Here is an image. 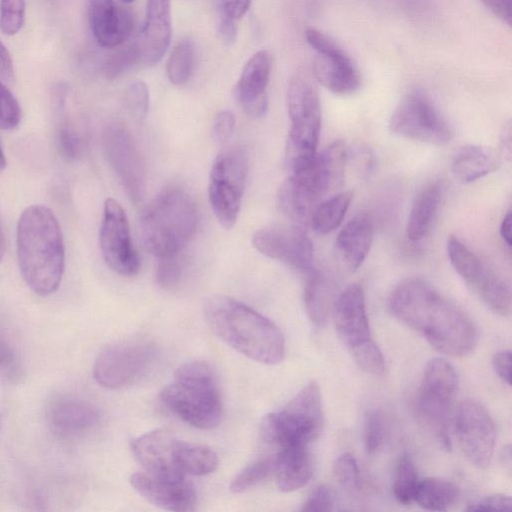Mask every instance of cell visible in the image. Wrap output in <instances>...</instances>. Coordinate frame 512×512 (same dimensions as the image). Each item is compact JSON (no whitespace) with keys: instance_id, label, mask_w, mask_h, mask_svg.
Here are the masks:
<instances>
[{"instance_id":"obj_38","label":"cell","mask_w":512,"mask_h":512,"mask_svg":"<svg viewBox=\"0 0 512 512\" xmlns=\"http://www.w3.org/2000/svg\"><path fill=\"white\" fill-rule=\"evenodd\" d=\"M184 267V260L180 254L159 258L155 271L157 284L165 290L174 289L182 279Z\"/></svg>"},{"instance_id":"obj_3","label":"cell","mask_w":512,"mask_h":512,"mask_svg":"<svg viewBox=\"0 0 512 512\" xmlns=\"http://www.w3.org/2000/svg\"><path fill=\"white\" fill-rule=\"evenodd\" d=\"M204 317L211 331L227 345L258 363L282 361L285 341L280 329L267 317L228 296L210 297Z\"/></svg>"},{"instance_id":"obj_59","label":"cell","mask_w":512,"mask_h":512,"mask_svg":"<svg viewBox=\"0 0 512 512\" xmlns=\"http://www.w3.org/2000/svg\"><path fill=\"white\" fill-rule=\"evenodd\" d=\"M6 252V243H5V237L3 233V229L0 223V263L4 258Z\"/></svg>"},{"instance_id":"obj_42","label":"cell","mask_w":512,"mask_h":512,"mask_svg":"<svg viewBox=\"0 0 512 512\" xmlns=\"http://www.w3.org/2000/svg\"><path fill=\"white\" fill-rule=\"evenodd\" d=\"M125 103L130 114L138 120L147 116L149 109V89L145 82H131L125 92Z\"/></svg>"},{"instance_id":"obj_56","label":"cell","mask_w":512,"mask_h":512,"mask_svg":"<svg viewBox=\"0 0 512 512\" xmlns=\"http://www.w3.org/2000/svg\"><path fill=\"white\" fill-rule=\"evenodd\" d=\"M511 125L507 123V125L503 128L500 138V154L502 157L510 159L511 158Z\"/></svg>"},{"instance_id":"obj_5","label":"cell","mask_w":512,"mask_h":512,"mask_svg":"<svg viewBox=\"0 0 512 512\" xmlns=\"http://www.w3.org/2000/svg\"><path fill=\"white\" fill-rule=\"evenodd\" d=\"M160 398L171 412L196 428L211 429L221 421L223 407L217 379L205 362L180 365Z\"/></svg>"},{"instance_id":"obj_23","label":"cell","mask_w":512,"mask_h":512,"mask_svg":"<svg viewBox=\"0 0 512 512\" xmlns=\"http://www.w3.org/2000/svg\"><path fill=\"white\" fill-rule=\"evenodd\" d=\"M88 17L95 39L105 48L120 46L134 28L133 12L114 0H89Z\"/></svg>"},{"instance_id":"obj_21","label":"cell","mask_w":512,"mask_h":512,"mask_svg":"<svg viewBox=\"0 0 512 512\" xmlns=\"http://www.w3.org/2000/svg\"><path fill=\"white\" fill-rule=\"evenodd\" d=\"M272 55L268 50H259L246 62L234 88L236 102L251 117L262 116L268 106V85Z\"/></svg>"},{"instance_id":"obj_57","label":"cell","mask_w":512,"mask_h":512,"mask_svg":"<svg viewBox=\"0 0 512 512\" xmlns=\"http://www.w3.org/2000/svg\"><path fill=\"white\" fill-rule=\"evenodd\" d=\"M511 228H512V215L511 211H508L506 215L503 217L499 232L502 240L505 242V244L510 247L512 242V236H511Z\"/></svg>"},{"instance_id":"obj_7","label":"cell","mask_w":512,"mask_h":512,"mask_svg":"<svg viewBox=\"0 0 512 512\" xmlns=\"http://www.w3.org/2000/svg\"><path fill=\"white\" fill-rule=\"evenodd\" d=\"M323 425L320 388L311 381L282 410L267 414L260 430L266 442L280 448L307 447L319 436Z\"/></svg>"},{"instance_id":"obj_17","label":"cell","mask_w":512,"mask_h":512,"mask_svg":"<svg viewBox=\"0 0 512 512\" xmlns=\"http://www.w3.org/2000/svg\"><path fill=\"white\" fill-rule=\"evenodd\" d=\"M51 433L62 440H73L91 431L99 422V412L86 399L68 393L51 398L45 410Z\"/></svg>"},{"instance_id":"obj_12","label":"cell","mask_w":512,"mask_h":512,"mask_svg":"<svg viewBox=\"0 0 512 512\" xmlns=\"http://www.w3.org/2000/svg\"><path fill=\"white\" fill-rule=\"evenodd\" d=\"M308 44L315 50L313 74L316 80L332 93L348 95L361 84L359 70L339 44L325 33L308 28L305 31Z\"/></svg>"},{"instance_id":"obj_32","label":"cell","mask_w":512,"mask_h":512,"mask_svg":"<svg viewBox=\"0 0 512 512\" xmlns=\"http://www.w3.org/2000/svg\"><path fill=\"white\" fill-rule=\"evenodd\" d=\"M457 487L449 480L430 477L419 481L414 502L430 511H445L457 498Z\"/></svg>"},{"instance_id":"obj_55","label":"cell","mask_w":512,"mask_h":512,"mask_svg":"<svg viewBox=\"0 0 512 512\" xmlns=\"http://www.w3.org/2000/svg\"><path fill=\"white\" fill-rule=\"evenodd\" d=\"M0 80L4 83H12L14 81V67L10 53L0 41Z\"/></svg>"},{"instance_id":"obj_16","label":"cell","mask_w":512,"mask_h":512,"mask_svg":"<svg viewBox=\"0 0 512 512\" xmlns=\"http://www.w3.org/2000/svg\"><path fill=\"white\" fill-rule=\"evenodd\" d=\"M252 244L266 257L284 262L298 271L308 273L313 269V245L299 225L259 229L253 234Z\"/></svg>"},{"instance_id":"obj_1","label":"cell","mask_w":512,"mask_h":512,"mask_svg":"<svg viewBox=\"0 0 512 512\" xmlns=\"http://www.w3.org/2000/svg\"><path fill=\"white\" fill-rule=\"evenodd\" d=\"M388 305L395 318L421 333L445 355L463 357L477 346L479 331L471 317L423 279L409 278L399 283Z\"/></svg>"},{"instance_id":"obj_37","label":"cell","mask_w":512,"mask_h":512,"mask_svg":"<svg viewBox=\"0 0 512 512\" xmlns=\"http://www.w3.org/2000/svg\"><path fill=\"white\" fill-rule=\"evenodd\" d=\"M273 456L258 459L245 466L231 481L229 489L232 493L244 492L273 474Z\"/></svg>"},{"instance_id":"obj_44","label":"cell","mask_w":512,"mask_h":512,"mask_svg":"<svg viewBox=\"0 0 512 512\" xmlns=\"http://www.w3.org/2000/svg\"><path fill=\"white\" fill-rule=\"evenodd\" d=\"M338 483L347 490H355L359 483V469L355 457L350 453L339 456L334 464Z\"/></svg>"},{"instance_id":"obj_26","label":"cell","mask_w":512,"mask_h":512,"mask_svg":"<svg viewBox=\"0 0 512 512\" xmlns=\"http://www.w3.org/2000/svg\"><path fill=\"white\" fill-rule=\"evenodd\" d=\"M501 154L481 145L461 147L451 163L452 174L463 184L477 181L493 172L500 166Z\"/></svg>"},{"instance_id":"obj_52","label":"cell","mask_w":512,"mask_h":512,"mask_svg":"<svg viewBox=\"0 0 512 512\" xmlns=\"http://www.w3.org/2000/svg\"><path fill=\"white\" fill-rule=\"evenodd\" d=\"M492 365L497 375L508 385L511 384V352L503 350L495 353Z\"/></svg>"},{"instance_id":"obj_46","label":"cell","mask_w":512,"mask_h":512,"mask_svg":"<svg viewBox=\"0 0 512 512\" xmlns=\"http://www.w3.org/2000/svg\"><path fill=\"white\" fill-rule=\"evenodd\" d=\"M135 63H138L135 45L125 47L111 56L105 68L106 76L114 79L129 70Z\"/></svg>"},{"instance_id":"obj_31","label":"cell","mask_w":512,"mask_h":512,"mask_svg":"<svg viewBox=\"0 0 512 512\" xmlns=\"http://www.w3.org/2000/svg\"><path fill=\"white\" fill-rule=\"evenodd\" d=\"M348 148L343 141L337 140L317 153L315 168L325 195L340 188L348 161Z\"/></svg>"},{"instance_id":"obj_30","label":"cell","mask_w":512,"mask_h":512,"mask_svg":"<svg viewBox=\"0 0 512 512\" xmlns=\"http://www.w3.org/2000/svg\"><path fill=\"white\" fill-rule=\"evenodd\" d=\"M447 255L457 274L476 291L490 276L489 269L459 238L447 239Z\"/></svg>"},{"instance_id":"obj_33","label":"cell","mask_w":512,"mask_h":512,"mask_svg":"<svg viewBox=\"0 0 512 512\" xmlns=\"http://www.w3.org/2000/svg\"><path fill=\"white\" fill-rule=\"evenodd\" d=\"M352 197V192L345 191L321 201L315 208L309 225L316 233L322 235L334 231L342 223Z\"/></svg>"},{"instance_id":"obj_22","label":"cell","mask_w":512,"mask_h":512,"mask_svg":"<svg viewBox=\"0 0 512 512\" xmlns=\"http://www.w3.org/2000/svg\"><path fill=\"white\" fill-rule=\"evenodd\" d=\"M171 40L170 0H147L144 26L134 43L138 63L157 64L167 51Z\"/></svg>"},{"instance_id":"obj_51","label":"cell","mask_w":512,"mask_h":512,"mask_svg":"<svg viewBox=\"0 0 512 512\" xmlns=\"http://www.w3.org/2000/svg\"><path fill=\"white\" fill-rule=\"evenodd\" d=\"M252 0H216L220 17L237 20L249 9Z\"/></svg>"},{"instance_id":"obj_29","label":"cell","mask_w":512,"mask_h":512,"mask_svg":"<svg viewBox=\"0 0 512 512\" xmlns=\"http://www.w3.org/2000/svg\"><path fill=\"white\" fill-rule=\"evenodd\" d=\"M307 274L303 292L305 309L315 325L323 326L333 306L334 285L322 271L312 269Z\"/></svg>"},{"instance_id":"obj_9","label":"cell","mask_w":512,"mask_h":512,"mask_svg":"<svg viewBox=\"0 0 512 512\" xmlns=\"http://www.w3.org/2000/svg\"><path fill=\"white\" fill-rule=\"evenodd\" d=\"M248 171V154L239 145L224 147L212 164L209 202L218 222L226 229L237 221Z\"/></svg>"},{"instance_id":"obj_50","label":"cell","mask_w":512,"mask_h":512,"mask_svg":"<svg viewBox=\"0 0 512 512\" xmlns=\"http://www.w3.org/2000/svg\"><path fill=\"white\" fill-rule=\"evenodd\" d=\"M512 500L506 495H490L470 503L467 511H510Z\"/></svg>"},{"instance_id":"obj_40","label":"cell","mask_w":512,"mask_h":512,"mask_svg":"<svg viewBox=\"0 0 512 512\" xmlns=\"http://www.w3.org/2000/svg\"><path fill=\"white\" fill-rule=\"evenodd\" d=\"M357 365L372 375H382L385 370V362L378 345L371 340L350 351Z\"/></svg>"},{"instance_id":"obj_18","label":"cell","mask_w":512,"mask_h":512,"mask_svg":"<svg viewBox=\"0 0 512 512\" xmlns=\"http://www.w3.org/2000/svg\"><path fill=\"white\" fill-rule=\"evenodd\" d=\"M133 489L153 505L175 512L194 511L197 495L186 478H169L139 471L130 476Z\"/></svg>"},{"instance_id":"obj_10","label":"cell","mask_w":512,"mask_h":512,"mask_svg":"<svg viewBox=\"0 0 512 512\" xmlns=\"http://www.w3.org/2000/svg\"><path fill=\"white\" fill-rule=\"evenodd\" d=\"M389 129L400 137L437 146L446 145L453 136L446 119L420 89L402 97L390 117Z\"/></svg>"},{"instance_id":"obj_60","label":"cell","mask_w":512,"mask_h":512,"mask_svg":"<svg viewBox=\"0 0 512 512\" xmlns=\"http://www.w3.org/2000/svg\"><path fill=\"white\" fill-rule=\"evenodd\" d=\"M7 166L6 156L0 144V172L3 171Z\"/></svg>"},{"instance_id":"obj_41","label":"cell","mask_w":512,"mask_h":512,"mask_svg":"<svg viewBox=\"0 0 512 512\" xmlns=\"http://www.w3.org/2000/svg\"><path fill=\"white\" fill-rule=\"evenodd\" d=\"M21 117L22 111L17 99L0 80V129L7 131L15 129Z\"/></svg>"},{"instance_id":"obj_53","label":"cell","mask_w":512,"mask_h":512,"mask_svg":"<svg viewBox=\"0 0 512 512\" xmlns=\"http://www.w3.org/2000/svg\"><path fill=\"white\" fill-rule=\"evenodd\" d=\"M481 3L497 18L507 25H511L512 0H480Z\"/></svg>"},{"instance_id":"obj_2","label":"cell","mask_w":512,"mask_h":512,"mask_svg":"<svg viewBox=\"0 0 512 512\" xmlns=\"http://www.w3.org/2000/svg\"><path fill=\"white\" fill-rule=\"evenodd\" d=\"M17 261L27 286L39 296L55 293L65 270L63 233L53 211L44 205L23 210L17 223Z\"/></svg>"},{"instance_id":"obj_54","label":"cell","mask_w":512,"mask_h":512,"mask_svg":"<svg viewBox=\"0 0 512 512\" xmlns=\"http://www.w3.org/2000/svg\"><path fill=\"white\" fill-rule=\"evenodd\" d=\"M218 35L224 45H233L237 38V27L235 20L226 17H220L218 22Z\"/></svg>"},{"instance_id":"obj_25","label":"cell","mask_w":512,"mask_h":512,"mask_svg":"<svg viewBox=\"0 0 512 512\" xmlns=\"http://www.w3.org/2000/svg\"><path fill=\"white\" fill-rule=\"evenodd\" d=\"M273 458V475L281 491L292 492L309 482L313 464L307 447L281 448Z\"/></svg>"},{"instance_id":"obj_28","label":"cell","mask_w":512,"mask_h":512,"mask_svg":"<svg viewBox=\"0 0 512 512\" xmlns=\"http://www.w3.org/2000/svg\"><path fill=\"white\" fill-rule=\"evenodd\" d=\"M441 201V190L437 184L425 187L414 199L411 206L406 236L411 241H420L430 232Z\"/></svg>"},{"instance_id":"obj_43","label":"cell","mask_w":512,"mask_h":512,"mask_svg":"<svg viewBox=\"0 0 512 512\" xmlns=\"http://www.w3.org/2000/svg\"><path fill=\"white\" fill-rule=\"evenodd\" d=\"M384 424L382 415L377 410L367 412L364 421V446L369 454L375 453L382 445Z\"/></svg>"},{"instance_id":"obj_4","label":"cell","mask_w":512,"mask_h":512,"mask_svg":"<svg viewBox=\"0 0 512 512\" xmlns=\"http://www.w3.org/2000/svg\"><path fill=\"white\" fill-rule=\"evenodd\" d=\"M198 212L191 196L178 187L157 195L141 218L147 250L158 258L178 255L194 236Z\"/></svg>"},{"instance_id":"obj_58","label":"cell","mask_w":512,"mask_h":512,"mask_svg":"<svg viewBox=\"0 0 512 512\" xmlns=\"http://www.w3.org/2000/svg\"><path fill=\"white\" fill-rule=\"evenodd\" d=\"M354 156H356V164L358 167H360V169L364 170L365 172L370 170L372 157L368 150L358 149Z\"/></svg>"},{"instance_id":"obj_6","label":"cell","mask_w":512,"mask_h":512,"mask_svg":"<svg viewBox=\"0 0 512 512\" xmlns=\"http://www.w3.org/2000/svg\"><path fill=\"white\" fill-rule=\"evenodd\" d=\"M290 128L286 146V165L291 172L310 164L317 155L321 131L319 95L310 79L298 73L287 89Z\"/></svg>"},{"instance_id":"obj_39","label":"cell","mask_w":512,"mask_h":512,"mask_svg":"<svg viewBox=\"0 0 512 512\" xmlns=\"http://www.w3.org/2000/svg\"><path fill=\"white\" fill-rule=\"evenodd\" d=\"M25 20V0H0V30L13 36L23 27Z\"/></svg>"},{"instance_id":"obj_61","label":"cell","mask_w":512,"mask_h":512,"mask_svg":"<svg viewBox=\"0 0 512 512\" xmlns=\"http://www.w3.org/2000/svg\"><path fill=\"white\" fill-rule=\"evenodd\" d=\"M122 1L125 2V3H130V2H132L134 0H122Z\"/></svg>"},{"instance_id":"obj_8","label":"cell","mask_w":512,"mask_h":512,"mask_svg":"<svg viewBox=\"0 0 512 512\" xmlns=\"http://www.w3.org/2000/svg\"><path fill=\"white\" fill-rule=\"evenodd\" d=\"M458 387L453 366L444 359L428 362L416 395V411L439 445L449 451L448 415Z\"/></svg>"},{"instance_id":"obj_14","label":"cell","mask_w":512,"mask_h":512,"mask_svg":"<svg viewBox=\"0 0 512 512\" xmlns=\"http://www.w3.org/2000/svg\"><path fill=\"white\" fill-rule=\"evenodd\" d=\"M99 246L104 261L114 272L133 276L140 270V258L131 239L127 215L113 198L104 202Z\"/></svg>"},{"instance_id":"obj_36","label":"cell","mask_w":512,"mask_h":512,"mask_svg":"<svg viewBox=\"0 0 512 512\" xmlns=\"http://www.w3.org/2000/svg\"><path fill=\"white\" fill-rule=\"evenodd\" d=\"M419 477L415 464L408 454H403L397 463L393 495L402 504L414 502V496L419 484Z\"/></svg>"},{"instance_id":"obj_45","label":"cell","mask_w":512,"mask_h":512,"mask_svg":"<svg viewBox=\"0 0 512 512\" xmlns=\"http://www.w3.org/2000/svg\"><path fill=\"white\" fill-rule=\"evenodd\" d=\"M57 146L60 155L66 161H75L82 154V140L79 134L69 125H62L57 132Z\"/></svg>"},{"instance_id":"obj_48","label":"cell","mask_w":512,"mask_h":512,"mask_svg":"<svg viewBox=\"0 0 512 512\" xmlns=\"http://www.w3.org/2000/svg\"><path fill=\"white\" fill-rule=\"evenodd\" d=\"M17 372L16 351L5 333L0 330V375L14 378Z\"/></svg>"},{"instance_id":"obj_35","label":"cell","mask_w":512,"mask_h":512,"mask_svg":"<svg viewBox=\"0 0 512 512\" xmlns=\"http://www.w3.org/2000/svg\"><path fill=\"white\" fill-rule=\"evenodd\" d=\"M194 44L190 39L180 41L171 51L166 63L169 81L177 86L185 84L193 71Z\"/></svg>"},{"instance_id":"obj_49","label":"cell","mask_w":512,"mask_h":512,"mask_svg":"<svg viewBox=\"0 0 512 512\" xmlns=\"http://www.w3.org/2000/svg\"><path fill=\"white\" fill-rule=\"evenodd\" d=\"M235 128L234 114L229 110L219 112L212 124V137L219 144H225Z\"/></svg>"},{"instance_id":"obj_24","label":"cell","mask_w":512,"mask_h":512,"mask_svg":"<svg viewBox=\"0 0 512 512\" xmlns=\"http://www.w3.org/2000/svg\"><path fill=\"white\" fill-rule=\"evenodd\" d=\"M374 239L371 219L364 214L352 218L338 233L334 255L338 265L347 272L356 271L366 259Z\"/></svg>"},{"instance_id":"obj_27","label":"cell","mask_w":512,"mask_h":512,"mask_svg":"<svg viewBox=\"0 0 512 512\" xmlns=\"http://www.w3.org/2000/svg\"><path fill=\"white\" fill-rule=\"evenodd\" d=\"M320 202L319 195L291 175L281 184L277 194V203L281 212L293 224L301 227L309 224Z\"/></svg>"},{"instance_id":"obj_34","label":"cell","mask_w":512,"mask_h":512,"mask_svg":"<svg viewBox=\"0 0 512 512\" xmlns=\"http://www.w3.org/2000/svg\"><path fill=\"white\" fill-rule=\"evenodd\" d=\"M218 463V455L210 447L180 440L178 467L184 476L207 475L216 470Z\"/></svg>"},{"instance_id":"obj_13","label":"cell","mask_w":512,"mask_h":512,"mask_svg":"<svg viewBox=\"0 0 512 512\" xmlns=\"http://www.w3.org/2000/svg\"><path fill=\"white\" fill-rule=\"evenodd\" d=\"M453 427L459 447L470 463L486 468L495 448L496 430L487 409L475 400H466L457 407Z\"/></svg>"},{"instance_id":"obj_47","label":"cell","mask_w":512,"mask_h":512,"mask_svg":"<svg viewBox=\"0 0 512 512\" xmlns=\"http://www.w3.org/2000/svg\"><path fill=\"white\" fill-rule=\"evenodd\" d=\"M335 498L333 491L326 485L318 486L301 507L305 512H328L333 510Z\"/></svg>"},{"instance_id":"obj_20","label":"cell","mask_w":512,"mask_h":512,"mask_svg":"<svg viewBox=\"0 0 512 512\" xmlns=\"http://www.w3.org/2000/svg\"><path fill=\"white\" fill-rule=\"evenodd\" d=\"M180 440L170 431L155 429L131 441V451L144 471L169 478H186L178 467Z\"/></svg>"},{"instance_id":"obj_15","label":"cell","mask_w":512,"mask_h":512,"mask_svg":"<svg viewBox=\"0 0 512 512\" xmlns=\"http://www.w3.org/2000/svg\"><path fill=\"white\" fill-rule=\"evenodd\" d=\"M104 149L112 170L129 198L134 203L141 201L146 187L145 166L129 130L118 123L110 125L104 132Z\"/></svg>"},{"instance_id":"obj_11","label":"cell","mask_w":512,"mask_h":512,"mask_svg":"<svg viewBox=\"0 0 512 512\" xmlns=\"http://www.w3.org/2000/svg\"><path fill=\"white\" fill-rule=\"evenodd\" d=\"M152 343L133 339L104 348L93 364V377L107 389H120L138 380L155 357Z\"/></svg>"},{"instance_id":"obj_19","label":"cell","mask_w":512,"mask_h":512,"mask_svg":"<svg viewBox=\"0 0 512 512\" xmlns=\"http://www.w3.org/2000/svg\"><path fill=\"white\" fill-rule=\"evenodd\" d=\"M332 309L337 335L349 351L373 340L361 286L346 287L334 300Z\"/></svg>"}]
</instances>
